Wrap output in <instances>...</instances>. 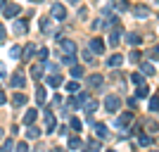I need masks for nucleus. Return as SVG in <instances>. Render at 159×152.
<instances>
[{
  "mask_svg": "<svg viewBox=\"0 0 159 152\" xmlns=\"http://www.w3.org/2000/svg\"><path fill=\"white\" fill-rule=\"evenodd\" d=\"M93 131H95V136H98V138H102V140L109 136V128H107L105 124H100V121H95V124H93Z\"/></svg>",
  "mask_w": 159,
  "mask_h": 152,
  "instance_id": "10",
  "label": "nucleus"
},
{
  "mask_svg": "<svg viewBox=\"0 0 159 152\" xmlns=\"http://www.w3.org/2000/svg\"><path fill=\"white\" fill-rule=\"evenodd\" d=\"M147 95H150V88H147L145 83H140V86H138V93H135V98H147Z\"/></svg>",
  "mask_w": 159,
  "mask_h": 152,
  "instance_id": "31",
  "label": "nucleus"
},
{
  "mask_svg": "<svg viewBox=\"0 0 159 152\" xmlns=\"http://www.w3.org/2000/svg\"><path fill=\"white\" fill-rule=\"evenodd\" d=\"M140 50H131V62H140Z\"/></svg>",
  "mask_w": 159,
  "mask_h": 152,
  "instance_id": "41",
  "label": "nucleus"
},
{
  "mask_svg": "<svg viewBox=\"0 0 159 152\" xmlns=\"http://www.w3.org/2000/svg\"><path fill=\"white\" fill-rule=\"evenodd\" d=\"M121 64H124V57H121V55L107 57V67H109V69H116V67H121Z\"/></svg>",
  "mask_w": 159,
  "mask_h": 152,
  "instance_id": "16",
  "label": "nucleus"
},
{
  "mask_svg": "<svg viewBox=\"0 0 159 152\" xmlns=\"http://www.w3.org/2000/svg\"><path fill=\"white\" fill-rule=\"evenodd\" d=\"M64 90H66V93H79V90H81V83H79V79H71V81H69V83L64 86Z\"/></svg>",
  "mask_w": 159,
  "mask_h": 152,
  "instance_id": "23",
  "label": "nucleus"
},
{
  "mask_svg": "<svg viewBox=\"0 0 159 152\" xmlns=\"http://www.w3.org/2000/svg\"><path fill=\"white\" fill-rule=\"evenodd\" d=\"M93 2H95V0H93Z\"/></svg>",
  "mask_w": 159,
  "mask_h": 152,
  "instance_id": "53",
  "label": "nucleus"
},
{
  "mask_svg": "<svg viewBox=\"0 0 159 152\" xmlns=\"http://www.w3.org/2000/svg\"><path fill=\"white\" fill-rule=\"evenodd\" d=\"M5 33H7V31H5V26H2V24H0V43H2V40H5Z\"/></svg>",
  "mask_w": 159,
  "mask_h": 152,
  "instance_id": "46",
  "label": "nucleus"
},
{
  "mask_svg": "<svg viewBox=\"0 0 159 152\" xmlns=\"http://www.w3.org/2000/svg\"><path fill=\"white\" fill-rule=\"evenodd\" d=\"M55 128H57V121H55L52 112L48 109L45 112V133H55Z\"/></svg>",
  "mask_w": 159,
  "mask_h": 152,
  "instance_id": "9",
  "label": "nucleus"
},
{
  "mask_svg": "<svg viewBox=\"0 0 159 152\" xmlns=\"http://www.w3.org/2000/svg\"><path fill=\"white\" fill-rule=\"evenodd\" d=\"M36 117H38V112H36V109H29L26 114H24V124H36Z\"/></svg>",
  "mask_w": 159,
  "mask_h": 152,
  "instance_id": "28",
  "label": "nucleus"
},
{
  "mask_svg": "<svg viewBox=\"0 0 159 152\" xmlns=\"http://www.w3.org/2000/svg\"><path fill=\"white\" fill-rule=\"evenodd\" d=\"M24 83H26V79H24V74H21V71H17L12 79H10V86H12V88H24Z\"/></svg>",
  "mask_w": 159,
  "mask_h": 152,
  "instance_id": "12",
  "label": "nucleus"
},
{
  "mask_svg": "<svg viewBox=\"0 0 159 152\" xmlns=\"http://www.w3.org/2000/svg\"><path fill=\"white\" fill-rule=\"evenodd\" d=\"M45 98H48V90L43 86H38V88H36V105L40 107L43 102H45Z\"/></svg>",
  "mask_w": 159,
  "mask_h": 152,
  "instance_id": "17",
  "label": "nucleus"
},
{
  "mask_svg": "<svg viewBox=\"0 0 159 152\" xmlns=\"http://www.w3.org/2000/svg\"><path fill=\"white\" fill-rule=\"evenodd\" d=\"M69 2H71V5H74V2H79V0H69Z\"/></svg>",
  "mask_w": 159,
  "mask_h": 152,
  "instance_id": "52",
  "label": "nucleus"
},
{
  "mask_svg": "<svg viewBox=\"0 0 159 152\" xmlns=\"http://www.w3.org/2000/svg\"><path fill=\"white\" fill-rule=\"evenodd\" d=\"M114 2H116V5H114V7H116L119 12H124V10H128V2H126V0H114Z\"/></svg>",
  "mask_w": 159,
  "mask_h": 152,
  "instance_id": "36",
  "label": "nucleus"
},
{
  "mask_svg": "<svg viewBox=\"0 0 159 152\" xmlns=\"http://www.w3.org/2000/svg\"><path fill=\"white\" fill-rule=\"evenodd\" d=\"M29 2H43V0H29Z\"/></svg>",
  "mask_w": 159,
  "mask_h": 152,
  "instance_id": "51",
  "label": "nucleus"
},
{
  "mask_svg": "<svg viewBox=\"0 0 159 152\" xmlns=\"http://www.w3.org/2000/svg\"><path fill=\"white\" fill-rule=\"evenodd\" d=\"M119 40H121V29H119V26H114L112 31H109V45H116Z\"/></svg>",
  "mask_w": 159,
  "mask_h": 152,
  "instance_id": "18",
  "label": "nucleus"
},
{
  "mask_svg": "<svg viewBox=\"0 0 159 152\" xmlns=\"http://www.w3.org/2000/svg\"><path fill=\"white\" fill-rule=\"evenodd\" d=\"M10 57H12V60H21V48L12 45V48H10Z\"/></svg>",
  "mask_w": 159,
  "mask_h": 152,
  "instance_id": "32",
  "label": "nucleus"
},
{
  "mask_svg": "<svg viewBox=\"0 0 159 152\" xmlns=\"http://www.w3.org/2000/svg\"><path fill=\"white\" fill-rule=\"evenodd\" d=\"M102 83H105V79H102L100 74H93V76L88 79V86L90 88H102Z\"/></svg>",
  "mask_w": 159,
  "mask_h": 152,
  "instance_id": "19",
  "label": "nucleus"
},
{
  "mask_svg": "<svg viewBox=\"0 0 159 152\" xmlns=\"http://www.w3.org/2000/svg\"><path fill=\"white\" fill-rule=\"evenodd\" d=\"M5 2H7V0H0V7H5Z\"/></svg>",
  "mask_w": 159,
  "mask_h": 152,
  "instance_id": "50",
  "label": "nucleus"
},
{
  "mask_svg": "<svg viewBox=\"0 0 159 152\" xmlns=\"http://www.w3.org/2000/svg\"><path fill=\"white\" fill-rule=\"evenodd\" d=\"M48 57H50V50H48V48H40V50H38V60H40V62H45Z\"/></svg>",
  "mask_w": 159,
  "mask_h": 152,
  "instance_id": "35",
  "label": "nucleus"
},
{
  "mask_svg": "<svg viewBox=\"0 0 159 152\" xmlns=\"http://www.w3.org/2000/svg\"><path fill=\"white\" fill-rule=\"evenodd\" d=\"M88 48H90L95 55H105V43H102V38H98V36H93V38H90Z\"/></svg>",
  "mask_w": 159,
  "mask_h": 152,
  "instance_id": "7",
  "label": "nucleus"
},
{
  "mask_svg": "<svg viewBox=\"0 0 159 152\" xmlns=\"http://www.w3.org/2000/svg\"><path fill=\"white\" fill-rule=\"evenodd\" d=\"M86 147H90V150H100L102 145H100V140H93V138H90V140L86 143Z\"/></svg>",
  "mask_w": 159,
  "mask_h": 152,
  "instance_id": "39",
  "label": "nucleus"
},
{
  "mask_svg": "<svg viewBox=\"0 0 159 152\" xmlns=\"http://www.w3.org/2000/svg\"><path fill=\"white\" fill-rule=\"evenodd\" d=\"M69 74H71V79H83V67H74L71 64V71Z\"/></svg>",
  "mask_w": 159,
  "mask_h": 152,
  "instance_id": "30",
  "label": "nucleus"
},
{
  "mask_svg": "<svg viewBox=\"0 0 159 152\" xmlns=\"http://www.w3.org/2000/svg\"><path fill=\"white\" fill-rule=\"evenodd\" d=\"M12 105H14V109H17V107H24V105H26V95H24V93H14Z\"/></svg>",
  "mask_w": 159,
  "mask_h": 152,
  "instance_id": "21",
  "label": "nucleus"
},
{
  "mask_svg": "<svg viewBox=\"0 0 159 152\" xmlns=\"http://www.w3.org/2000/svg\"><path fill=\"white\" fill-rule=\"evenodd\" d=\"M131 83H133V86H140V83H145V74H143V71L131 74Z\"/></svg>",
  "mask_w": 159,
  "mask_h": 152,
  "instance_id": "29",
  "label": "nucleus"
},
{
  "mask_svg": "<svg viewBox=\"0 0 159 152\" xmlns=\"http://www.w3.org/2000/svg\"><path fill=\"white\" fill-rule=\"evenodd\" d=\"M154 140H152V136H145V133H140L138 136V145L140 147H147V145H152Z\"/></svg>",
  "mask_w": 159,
  "mask_h": 152,
  "instance_id": "26",
  "label": "nucleus"
},
{
  "mask_svg": "<svg viewBox=\"0 0 159 152\" xmlns=\"http://www.w3.org/2000/svg\"><path fill=\"white\" fill-rule=\"evenodd\" d=\"M26 31H29V24H26V19H17V17H14L12 33H14V36H24Z\"/></svg>",
  "mask_w": 159,
  "mask_h": 152,
  "instance_id": "5",
  "label": "nucleus"
},
{
  "mask_svg": "<svg viewBox=\"0 0 159 152\" xmlns=\"http://www.w3.org/2000/svg\"><path fill=\"white\" fill-rule=\"evenodd\" d=\"M40 133H43V131H40L36 124H29V128H26V138H29V140H38Z\"/></svg>",
  "mask_w": 159,
  "mask_h": 152,
  "instance_id": "13",
  "label": "nucleus"
},
{
  "mask_svg": "<svg viewBox=\"0 0 159 152\" xmlns=\"http://www.w3.org/2000/svg\"><path fill=\"white\" fill-rule=\"evenodd\" d=\"M69 128H71L74 133H79V131H81V121H79V119H74V117H71V119H69Z\"/></svg>",
  "mask_w": 159,
  "mask_h": 152,
  "instance_id": "34",
  "label": "nucleus"
},
{
  "mask_svg": "<svg viewBox=\"0 0 159 152\" xmlns=\"http://www.w3.org/2000/svg\"><path fill=\"white\" fill-rule=\"evenodd\" d=\"M140 71L145 74V76H152V74H154V64H150V62H140Z\"/></svg>",
  "mask_w": 159,
  "mask_h": 152,
  "instance_id": "27",
  "label": "nucleus"
},
{
  "mask_svg": "<svg viewBox=\"0 0 159 152\" xmlns=\"http://www.w3.org/2000/svg\"><path fill=\"white\" fill-rule=\"evenodd\" d=\"M105 109L107 112H119L121 109V98L119 95H107L105 98Z\"/></svg>",
  "mask_w": 159,
  "mask_h": 152,
  "instance_id": "2",
  "label": "nucleus"
},
{
  "mask_svg": "<svg viewBox=\"0 0 159 152\" xmlns=\"http://www.w3.org/2000/svg\"><path fill=\"white\" fill-rule=\"evenodd\" d=\"M33 55H36V43H29L21 48V60H31Z\"/></svg>",
  "mask_w": 159,
  "mask_h": 152,
  "instance_id": "14",
  "label": "nucleus"
},
{
  "mask_svg": "<svg viewBox=\"0 0 159 152\" xmlns=\"http://www.w3.org/2000/svg\"><path fill=\"white\" fill-rule=\"evenodd\" d=\"M5 102H7V95H5L2 90H0V105H5Z\"/></svg>",
  "mask_w": 159,
  "mask_h": 152,
  "instance_id": "48",
  "label": "nucleus"
},
{
  "mask_svg": "<svg viewBox=\"0 0 159 152\" xmlns=\"http://www.w3.org/2000/svg\"><path fill=\"white\" fill-rule=\"evenodd\" d=\"M17 14H21V7L17 5V2H5V7H2V17H7V19H14Z\"/></svg>",
  "mask_w": 159,
  "mask_h": 152,
  "instance_id": "4",
  "label": "nucleus"
},
{
  "mask_svg": "<svg viewBox=\"0 0 159 152\" xmlns=\"http://www.w3.org/2000/svg\"><path fill=\"white\" fill-rule=\"evenodd\" d=\"M66 145H69V150H83V147H86V143H83L81 138H76V136H71Z\"/></svg>",
  "mask_w": 159,
  "mask_h": 152,
  "instance_id": "15",
  "label": "nucleus"
},
{
  "mask_svg": "<svg viewBox=\"0 0 159 152\" xmlns=\"http://www.w3.org/2000/svg\"><path fill=\"white\" fill-rule=\"evenodd\" d=\"M57 133H60V136H66V133H69V128H66V126H60V128H57Z\"/></svg>",
  "mask_w": 159,
  "mask_h": 152,
  "instance_id": "45",
  "label": "nucleus"
},
{
  "mask_svg": "<svg viewBox=\"0 0 159 152\" xmlns=\"http://www.w3.org/2000/svg\"><path fill=\"white\" fill-rule=\"evenodd\" d=\"M62 62H64V64H76V55H64V57H62Z\"/></svg>",
  "mask_w": 159,
  "mask_h": 152,
  "instance_id": "37",
  "label": "nucleus"
},
{
  "mask_svg": "<svg viewBox=\"0 0 159 152\" xmlns=\"http://www.w3.org/2000/svg\"><path fill=\"white\" fill-rule=\"evenodd\" d=\"M14 147H17V150H21V152H26V150H29V145L24 143V140H21V143H14Z\"/></svg>",
  "mask_w": 159,
  "mask_h": 152,
  "instance_id": "42",
  "label": "nucleus"
},
{
  "mask_svg": "<svg viewBox=\"0 0 159 152\" xmlns=\"http://www.w3.org/2000/svg\"><path fill=\"white\" fill-rule=\"evenodd\" d=\"M45 69H48V71H50V74H55V71H60V67L55 64V62H48V60H45Z\"/></svg>",
  "mask_w": 159,
  "mask_h": 152,
  "instance_id": "38",
  "label": "nucleus"
},
{
  "mask_svg": "<svg viewBox=\"0 0 159 152\" xmlns=\"http://www.w3.org/2000/svg\"><path fill=\"white\" fill-rule=\"evenodd\" d=\"M2 138H5V133H2V128H0V143H2Z\"/></svg>",
  "mask_w": 159,
  "mask_h": 152,
  "instance_id": "49",
  "label": "nucleus"
},
{
  "mask_svg": "<svg viewBox=\"0 0 159 152\" xmlns=\"http://www.w3.org/2000/svg\"><path fill=\"white\" fill-rule=\"evenodd\" d=\"M29 74H31V79H33V81H40V79H43V64H33Z\"/></svg>",
  "mask_w": 159,
  "mask_h": 152,
  "instance_id": "20",
  "label": "nucleus"
},
{
  "mask_svg": "<svg viewBox=\"0 0 159 152\" xmlns=\"http://www.w3.org/2000/svg\"><path fill=\"white\" fill-rule=\"evenodd\" d=\"M131 121H133V112H124V114H119V117L114 119V128L124 131V128H128V126H131Z\"/></svg>",
  "mask_w": 159,
  "mask_h": 152,
  "instance_id": "1",
  "label": "nucleus"
},
{
  "mask_svg": "<svg viewBox=\"0 0 159 152\" xmlns=\"http://www.w3.org/2000/svg\"><path fill=\"white\" fill-rule=\"evenodd\" d=\"M133 14H135L138 19H147V17H150V7L147 5H135L133 7Z\"/></svg>",
  "mask_w": 159,
  "mask_h": 152,
  "instance_id": "11",
  "label": "nucleus"
},
{
  "mask_svg": "<svg viewBox=\"0 0 159 152\" xmlns=\"http://www.w3.org/2000/svg\"><path fill=\"white\" fill-rule=\"evenodd\" d=\"M45 83H48L50 88H60L62 83H64V79H62V74H57V71H55V74H50V76L45 79Z\"/></svg>",
  "mask_w": 159,
  "mask_h": 152,
  "instance_id": "8",
  "label": "nucleus"
},
{
  "mask_svg": "<svg viewBox=\"0 0 159 152\" xmlns=\"http://www.w3.org/2000/svg\"><path fill=\"white\" fill-rule=\"evenodd\" d=\"M12 147H14V140H5V143H2V150H12Z\"/></svg>",
  "mask_w": 159,
  "mask_h": 152,
  "instance_id": "43",
  "label": "nucleus"
},
{
  "mask_svg": "<svg viewBox=\"0 0 159 152\" xmlns=\"http://www.w3.org/2000/svg\"><path fill=\"white\" fill-rule=\"evenodd\" d=\"M5 76H7V67L0 62V79H5Z\"/></svg>",
  "mask_w": 159,
  "mask_h": 152,
  "instance_id": "44",
  "label": "nucleus"
},
{
  "mask_svg": "<svg viewBox=\"0 0 159 152\" xmlns=\"http://www.w3.org/2000/svg\"><path fill=\"white\" fill-rule=\"evenodd\" d=\"M60 45H62V53H64V55H76V53H79L76 43H74V40H69V38H62Z\"/></svg>",
  "mask_w": 159,
  "mask_h": 152,
  "instance_id": "6",
  "label": "nucleus"
},
{
  "mask_svg": "<svg viewBox=\"0 0 159 152\" xmlns=\"http://www.w3.org/2000/svg\"><path fill=\"white\" fill-rule=\"evenodd\" d=\"M79 17H83V19L88 17V10H86V7H81V10H79Z\"/></svg>",
  "mask_w": 159,
  "mask_h": 152,
  "instance_id": "47",
  "label": "nucleus"
},
{
  "mask_svg": "<svg viewBox=\"0 0 159 152\" xmlns=\"http://www.w3.org/2000/svg\"><path fill=\"white\" fill-rule=\"evenodd\" d=\"M40 31H43V33H52V24H50V17H40Z\"/></svg>",
  "mask_w": 159,
  "mask_h": 152,
  "instance_id": "24",
  "label": "nucleus"
},
{
  "mask_svg": "<svg viewBox=\"0 0 159 152\" xmlns=\"http://www.w3.org/2000/svg\"><path fill=\"white\" fill-rule=\"evenodd\" d=\"M50 19H55V21H64V19H66V10H64V5L55 2V5L50 7Z\"/></svg>",
  "mask_w": 159,
  "mask_h": 152,
  "instance_id": "3",
  "label": "nucleus"
},
{
  "mask_svg": "<svg viewBox=\"0 0 159 152\" xmlns=\"http://www.w3.org/2000/svg\"><path fill=\"white\" fill-rule=\"evenodd\" d=\"M150 112H159V95L150 98Z\"/></svg>",
  "mask_w": 159,
  "mask_h": 152,
  "instance_id": "33",
  "label": "nucleus"
},
{
  "mask_svg": "<svg viewBox=\"0 0 159 152\" xmlns=\"http://www.w3.org/2000/svg\"><path fill=\"white\" fill-rule=\"evenodd\" d=\"M147 55H150V60H159V45H157V48H152V50H150Z\"/></svg>",
  "mask_w": 159,
  "mask_h": 152,
  "instance_id": "40",
  "label": "nucleus"
},
{
  "mask_svg": "<svg viewBox=\"0 0 159 152\" xmlns=\"http://www.w3.org/2000/svg\"><path fill=\"white\" fill-rule=\"evenodd\" d=\"M83 109H86L88 114H93L95 109H98V100H90V98H86V102H83Z\"/></svg>",
  "mask_w": 159,
  "mask_h": 152,
  "instance_id": "25",
  "label": "nucleus"
},
{
  "mask_svg": "<svg viewBox=\"0 0 159 152\" xmlns=\"http://www.w3.org/2000/svg\"><path fill=\"white\" fill-rule=\"evenodd\" d=\"M126 43L128 45H140V43H143V36H140V33H126Z\"/></svg>",
  "mask_w": 159,
  "mask_h": 152,
  "instance_id": "22",
  "label": "nucleus"
}]
</instances>
